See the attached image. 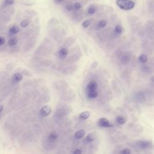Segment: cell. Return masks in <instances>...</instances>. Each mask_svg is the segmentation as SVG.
Instances as JSON below:
<instances>
[{"label":"cell","instance_id":"6da1fadb","mask_svg":"<svg viewBox=\"0 0 154 154\" xmlns=\"http://www.w3.org/2000/svg\"><path fill=\"white\" fill-rule=\"evenodd\" d=\"M71 53L72 54L69 57H68L66 60V63L72 64L75 63L78 60H79L80 57L82 56L81 51L78 46H76L74 48H73L71 50Z\"/></svg>","mask_w":154,"mask_h":154},{"label":"cell","instance_id":"7a4b0ae2","mask_svg":"<svg viewBox=\"0 0 154 154\" xmlns=\"http://www.w3.org/2000/svg\"><path fill=\"white\" fill-rule=\"evenodd\" d=\"M116 4L119 8L125 11L133 9L135 5V2L132 0H116Z\"/></svg>","mask_w":154,"mask_h":154},{"label":"cell","instance_id":"3957f363","mask_svg":"<svg viewBox=\"0 0 154 154\" xmlns=\"http://www.w3.org/2000/svg\"><path fill=\"white\" fill-rule=\"evenodd\" d=\"M70 113V109L67 106H63L58 108L55 112V117L58 120H61Z\"/></svg>","mask_w":154,"mask_h":154},{"label":"cell","instance_id":"277c9868","mask_svg":"<svg viewBox=\"0 0 154 154\" xmlns=\"http://www.w3.org/2000/svg\"><path fill=\"white\" fill-rule=\"evenodd\" d=\"M85 16V11L82 9L76 11H72L70 13V17L71 19L76 22H80Z\"/></svg>","mask_w":154,"mask_h":154},{"label":"cell","instance_id":"5b68a950","mask_svg":"<svg viewBox=\"0 0 154 154\" xmlns=\"http://www.w3.org/2000/svg\"><path fill=\"white\" fill-rule=\"evenodd\" d=\"M51 43L49 41L48 44H47V46H46L45 44L44 45H42L40 46L39 48H38V49H37V51H35V54H37L38 55H48L49 54V52L51 51V49H52V47L49 46V45L51 44Z\"/></svg>","mask_w":154,"mask_h":154},{"label":"cell","instance_id":"8992f818","mask_svg":"<svg viewBox=\"0 0 154 154\" xmlns=\"http://www.w3.org/2000/svg\"><path fill=\"white\" fill-rule=\"evenodd\" d=\"M133 54L131 51H126L123 53V54L120 57V61L123 64H128L131 59Z\"/></svg>","mask_w":154,"mask_h":154},{"label":"cell","instance_id":"52a82bcc","mask_svg":"<svg viewBox=\"0 0 154 154\" xmlns=\"http://www.w3.org/2000/svg\"><path fill=\"white\" fill-rule=\"evenodd\" d=\"M98 8H99V5L96 4H90L87 10L85 13V15L87 16H92L97 13L98 11Z\"/></svg>","mask_w":154,"mask_h":154},{"label":"cell","instance_id":"ba28073f","mask_svg":"<svg viewBox=\"0 0 154 154\" xmlns=\"http://www.w3.org/2000/svg\"><path fill=\"white\" fill-rule=\"evenodd\" d=\"M135 146L141 149H146L150 148L152 146V143L149 141L139 140L135 143Z\"/></svg>","mask_w":154,"mask_h":154},{"label":"cell","instance_id":"9c48e42d","mask_svg":"<svg viewBox=\"0 0 154 154\" xmlns=\"http://www.w3.org/2000/svg\"><path fill=\"white\" fill-rule=\"evenodd\" d=\"M62 7L64 11L66 13H70L73 11V2L70 0H66L63 3L61 4Z\"/></svg>","mask_w":154,"mask_h":154},{"label":"cell","instance_id":"30bf717a","mask_svg":"<svg viewBox=\"0 0 154 154\" xmlns=\"http://www.w3.org/2000/svg\"><path fill=\"white\" fill-rule=\"evenodd\" d=\"M107 24H108V20H106L105 19H101L99 20H97L95 25L94 30H97V31L102 30L106 27Z\"/></svg>","mask_w":154,"mask_h":154},{"label":"cell","instance_id":"8fae6325","mask_svg":"<svg viewBox=\"0 0 154 154\" xmlns=\"http://www.w3.org/2000/svg\"><path fill=\"white\" fill-rule=\"evenodd\" d=\"M97 124L99 126L103 128H112L114 126V125L111 124L109 120L105 117L100 118L97 121Z\"/></svg>","mask_w":154,"mask_h":154},{"label":"cell","instance_id":"7c38bea8","mask_svg":"<svg viewBox=\"0 0 154 154\" xmlns=\"http://www.w3.org/2000/svg\"><path fill=\"white\" fill-rule=\"evenodd\" d=\"M78 69V66L76 65H72L67 67L64 68L62 70V74L64 75H69L75 73Z\"/></svg>","mask_w":154,"mask_h":154},{"label":"cell","instance_id":"4fadbf2b","mask_svg":"<svg viewBox=\"0 0 154 154\" xmlns=\"http://www.w3.org/2000/svg\"><path fill=\"white\" fill-rule=\"evenodd\" d=\"M64 34V30L63 28H55L52 30V35L55 38V39H61V38Z\"/></svg>","mask_w":154,"mask_h":154},{"label":"cell","instance_id":"5bb4252c","mask_svg":"<svg viewBox=\"0 0 154 154\" xmlns=\"http://www.w3.org/2000/svg\"><path fill=\"white\" fill-rule=\"evenodd\" d=\"M52 112V109L49 106L46 105L42 107V108L40 109L39 113L42 116L46 117L49 116Z\"/></svg>","mask_w":154,"mask_h":154},{"label":"cell","instance_id":"9a60e30c","mask_svg":"<svg viewBox=\"0 0 154 154\" xmlns=\"http://www.w3.org/2000/svg\"><path fill=\"white\" fill-rule=\"evenodd\" d=\"M96 134L94 132H91L90 134H88L84 139L83 141L84 143L85 144H88V143H91L92 142H93L96 138Z\"/></svg>","mask_w":154,"mask_h":154},{"label":"cell","instance_id":"2e32d148","mask_svg":"<svg viewBox=\"0 0 154 154\" xmlns=\"http://www.w3.org/2000/svg\"><path fill=\"white\" fill-rule=\"evenodd\" d=\"M69 54V50L67 48H63L58 52V56L61 59H65Z\"/></svg>","mask_w":154,"mask_h":154},{"label":"cell","instance_id":"e0dca14e","mask_svg":"<svg viewBox=\"0 0 154 154\" xmlns=\"http://www.w3.org/2000/svg\"><path fill=\"white\" fill-rule=\"evenodd\" d=\"M86 88L87 91L96 90L97 88V83L95 81H91L87 84Z\"/></svg>","mask_w":154,"mask_h":154},{"label":"cell","instance_id":"ac0fdd59","mask_svg":"<svg viewBox=\"0 0 154 154\" xmlns=\"http://www.w3.org/2000/svg\"><path fill=\"white\" fill-rule=\"evenodd\" d=\"M58 138V134L55 132L52 131L51 133H49L48 137V140L49 143H54L56 140H57Z\"/></svg>","mask_w":154,"mask_h":154},{"label":"cell","instance_id":"d6986e66","mask_svg":"<svg viewBox=\"0 0 154 154\" xmlns=\"http://www.w3.org/2000/svg\"><path fill=\"white\" fill-rule=\"evenodd\" d=\"M135 98L136 100L140 103H143L146 100V96L144 95V94L140 91L136 93V94L135 95Z\"/></svg>","mask_w":154,"mask_h":154},{"label":"cell","instance_id":"ffe728a7","mask_svg":"<svg viewBox=\"0 0 154 154\" xmlns=\"http://www.w3.org/2000/svg\"><path fill=\"white\" fill-rule=\"evenodd\" d=\"M129 129L132 131L133 132L135 133H140L143 131V128L138 125H132L131 126H128Z\"/></svg>","mask_w":154,"mask_h":154},{"label":"cell","instance_id":"44dd1931","mask_svg":"<svg viewBox=\"0 0 154 154\" xmlns=\"http://www.w3.org/2000/svg\"><path fill=\"white\" fill-rule=\"evenodd\" d=\"M141 70L143 72V73L149 75L153 72V69H152V67L149 64H143L141 66Z\"/></svg>","mask_w":154,"mask_h":154},{"label":"cell","instance_id":"7402d4cb","mask_svg":"<svg viewBox=\"0 0 154 154\" xmlns=\"http://www.w3.org/2000/svg\"><path fill=\"white\" fill-rule=\"evenodd\" d=\"M146 5L147 7V10L150 13H154V0H147Z\"/></svg>","mask_w":154,"mask_h":154},{"label":"cell","instance_id":"603a6c76","mask_svg":"<svg viewBox=\"0 0 154 154\" xmlns=\"http://www.w3.org/2000/svg\"><path fill=\"white\" fill-rule=\"evenodd\" d=\"M75 40L73 37H69L64 40V42L63 43V45L65 48H68V47L70 46L75 42Z\"/></svg>","mask_w":154,"mask_h":154},{"label":"cell","instance_id":"cb8c5ba5","mask_svg":"<svg viewBox=\"0 0 154 154\" xmlns=\"http://www.w3.org/2000/svg\"><path fill=\"white\" fill-rule=\"evenodd\" d=\"M83 5H84L79 1L73 2V11H79V10H82Z\"/></svg>","mask_w":154,"mask_h":154},{"label":"cell","instance_id":"d4e9b609","mask_svg":"<svg viewBox=\"0 0 154 154\" xmlns=\"http://www.w3.org/2000/svg\"><path fill=\"white\" fill-rule=\"evenodd\" d=\"M15 2V0H4L2 3V7L4 8L11 6Z\"/></svg>","mask_w":154,"mask_h":154},{"label":"cell","instance_id":"484cf974","mask_svg":"<svg viewBox=\"0 0 154 154\" xmlns=\"http://www.w3.org/2000/svg\"><path fill=\"white\" fill-rule=\"evenodd\" d=\"M85 132L84 129H79L75 133V137L76 139H81L83 138L85 135Z\"/></svg>","mask_w":154,"mask_h":154},{"label":"cell","instance_id":"4316f807","mask_svg":"<svg viewBox=\"0 0 154 154\" xmlns=\"http://www.w3.org/2000/svg\"><path fill=\"white\" fill-rule=\"evenodd\" d=\"M99 93L96 90L87 91V96L89 99H94L98 96Z\"/></svg>","mask_w":154,"mask_h":154},{"label":"cell","instance_id":"83f0119b","mask_svg":"<svg viewBox=\"0 0 154 154\" xmlns=\"http://www.w3.org/2000/svg\"><path fill=\"white\" fill-rule=\"evenodd\" d=\"M138 61H140V63H143V64H145L146 63H147V60H148V57H147V55L144 54H141L138 57Z\"/></svg>","mask_w":154,"mask_h":154},{"label":"cell","instance_id":"f1b7e54d","mask_svg":"<svg viewBox=\"0 0 154 154\" xmlns=\"http://www.w3.org/2000/svg\"><path fill=\"white\" fill-rule=\"evenodd\" d=\"M13 81L15 82H20L23 79V75L20 73H16L13 76Z\"/></svg>","mask_w":154,"mask_h":154},{"label":"cell","instance_id":"f546056e","mask_svg":"<svg viewBox=\"0 0 154 154\" xmlns=\"http://www.w3.org/2000/svg\"><path fill=\"white\" fill-rule=\"evenodd\" d=\"M116 120L119 125H123L126 122V119L122 116H117L116 118Z\"/></svg>","mask_w":154,"mask_h":154},{"label":"cell","instance_id":"4dcf8cb0","mask_svg":"<svg viewBox=\"0 0 154 154\" xmlns=\"http://www.w3.org/2000/svg\"><path fill=\"white\" fill-rule=\"evenodd\" d=\"M137 34H138V35L140 37H144V35H146V30H145V28L144 26H140V28H138V31H137Z\"/></svg>","mask_w":154,"mask_h":154},{"label":"cell","instance_id":"1f68e13d","mask_svg":"<svg viewBox=\"0 0 154 154\" xmlns=\"http://www.w3.org/2000/svg\"><path fill=\"white\" fill-rule=\"evenodd\" d=\"M90 112L89 111H83L79 114V118L82 120H87L89 118Z\"/></svg>","mask_w":154,"mask_h":154},{"label":"cell","instance_id":"d6a6232c","mask_svg":"<svg viewBox=\"0 0 154 154\" xmlns=\"http://www.w3.org/2000/svg\"><path fill=\"white\" fill-rule=\"evenodd\" d=\"M128 22L131 23V24H132L134 23H135L137 22H138L139 20V18L137 17V16H129L128 17Z\"/></svg>","mask_w":154,"mask_h":154},{"label":"cell","instance_id":"836d02e7","mask_svg":"<svg viewBox=\"0 0 154 154\" xmlns=\"http://www.w3.org/2000/svg\"><path fill=\"white\" fill-rule=\"evenodd\" d=\"M93 18H90V19L85 20L82 22V27L84 28H88V27L90 26V25L91 22L93 21Z\"/></svg>","mask_w":154,"mask_h":154},{"label":"cell","instance_id":"e575fe53","mask_svg":"<svg viewBox=\"0 0 154 154\" xmlns=\"http://www.w3.org/2000/svg\"><path fill=\"white\" fill-rule=\"evenodd\" d=\"M19 32V28L17 26H13L9 29V32L11 34H16Z\"/></svg>","mask_w":154,"mask_h":154},{"label":"cell","instance_id":"d590c367","mask_svg":"<svg viewBox=\"0 0 154 154\" xmlns=\"http://www.w3.org/2000/svg\"><path fill=\"white\" fill-rule=\"evenodd\" d=\"M140 25L138 23H137L136 22L131 24V28L132 32L133 31V32H137L138 29V28H140Z\"/></svg>","mask_w":154,"mask_h":154},{"label":"cell","instance_id":"8d00e7d4","mask_svg":"<svg viewBox=\"0 0 154 154\" xmlns=\"http://www.w3.org/2000/svg\"><path fill=\"white\" fill-rule=\"evenodd\" d=\"M17 43V39L16 37H12L11 38L8 42V44L9 46H15Z\"/></svg>","mask_w":154,"mask_h":154},{"label":"cell","instance_id":"74e56055","mask_svg":"<svg viewBox=\"0 0 154 154\" xmlns=\"http://www.w3.org/2000/svg\"><path fill=\"white\" fill-rule=\"evenodd\" d=\"M29 24V19H23L20 23V25L22 28H26L27 26H28Z\"/></svg>","mask_w":154,"mask_h":154},{"label":"cell","instance_id":"f35d334b","mask_svg":"<svg viewBox=\"0 0 154 154\" xmlns=\"http://www.w3.org/2000/svg\"><path fill=\"white\" fill-rule=\"evenodd\" d=\"M129 63H131V64L132 66H136L137 63V58L135 57V56L132 55V57H131V59Z\"/></svg>","mask_w":154,"mask_h":154},{"label":"cell","instance_id":"ab89813d","mask_svg":"<svg viewBox=\"0 0 154 154\" xmlns=\"http://www.w3.org/2000/svg\"><path fill=\"white\" fill-rule=\"evenodd\" d=\"M41 64H42V66H43L45 67H48V66H49L52 64V61L49 60H45L41 63Z\"/></svg>","mask_w":154,"mask_h":154},{"label":"cell","instance_id":"60d3db41","mask_svg":"<svg viewBox=\"0 0 154 154\" xmlns=\"http://www.w3.org/2000/svg\"><path fill=\"white\" fill-rule=\"evenodd\" d=\"M120 153H122V154H130V153H131V151L128 148H125L120 152Z\"/></svg>","mask_w":154,"mask_h":154},{"label":"cell","instance_id":"b9f144b4","mask_svg":"<svg viewBox=\"0 0 154 154\" xmlns=\"http://www.w3.org/2000/svg\"><path fill=\"white\" fill-rule=\"evenodd\" d=\"M146 24L154 29V20H149L147 21Z\"/></svg>","mask_w":154,"mask_h":154},{"label":"cell","instance_id":"7bdbcfd3","mask_svg":"<svg viewBox=\"0 0 154 154\" xmlns=\"http://www.w3.org/2000/svg\"><path fill=\"white\" fill-rule=\"evenodd\" d=\"M108 49H112V48H114L116 47V45L114 43H111V42H109L108 43L107 45H106Z\"/></svg>","mask_w":154,"mask_h":154},{"label":"cell","instance_id":"ee69618b","mask_svg":"<svg viewBox=\"0 0 154 154\" xmlns=\"http://www.w3.org/2000/svg\"><path fill=\"white\" fill-rule=\"evenodd\" d=\"M54 3L57 5H61L62 3H63L66 0H53Z\"/></svg>","mask_w":154,"mask_h":154},{"label":"cell","instance_id":"f6af8a7d","mask_svg":"<svg viewBox=\"0 0 154 154\" xmlns=\"http://www.w3.org/2000/svg\"><path fill=\"white\" fill-rule=\"evenodd\" d=\"M5 38L4 37H2V36H0V46L4 44L5 43Z\"/></svg>","mask_w":154,"mask_h":154},{"label":"cell","instance_id":"bcb514c9","mask_svg":"<svg viewBox=\"0 0 154 154\" xmlns=\"http://www.w3.org/2000/svg\"><path fill=\"white\" fill-rule=\"evenodd\" d=\"M82 152L81 149H75L73 152V153H75V154H79V153H82Z\"/></svg>","mask_w":154,"mask_h":154},{"label":"cell","instance_id":"7dc6e473","mask_svg":"<svg viewBox=\"0 0 154 154\" xmlns=\"http://www.w3.org/2000/svg\"><path fill=\"white\" fill-rule=\"evenodd\" d=\"M150 82H152V83L154 84V76H151L150 78Z\"/></svg>","mask_w":154,"mask_h":154},{"label":"cell","instance_id":"c3c4849f","mask_svg":"<svg viewBox=\"0 0 154 154\" xmlns=\"http://www.w3.org/2000/svg\"><path fill=\"white\" fill-rule=\"evenodd\" d=\"M3 108H4L3 105H0V112L3 110Z\"/></svg>","mask_w":154,"mask_h":154},{"label":"cell","instance_id":"681fc988","mask_svg":"<svg viewBox=\"0 0 154 154\" xmlns=\"http://www.w3.org/2000/svg\"><path fill=\"white\" fill-rule=\"evenodd\" d=\"M70 1H71L73 2H76V1H79V0H70Z\"/></svg>","mask_w":154,"mask_h":154},{"label":"cell","instance_id":"f907efd6","mask_svg":"<svg viewBox=\"0 0 154 154\" xmlns=\"http://www.w3.org/2000/svg\"><path fill=\"white\" fill-rule=\"evenodd\" d=\"M153 16H154V13H153Z\"/></svg>","mask_w":154,"mask_h":154}]
</instances>
